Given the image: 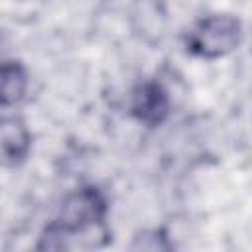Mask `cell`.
<instances>
[{
    "instance_id": "obj_1",
    "label": "cell",
    "mask_w": 252,
    "mask_h": 252,
    "mask_svg": "<svg viewBox=\"0 0 252 252\" xmlns=\"http://www.w3.org/2000/svg\"><path fill=\"white\" fill-rule=\"evenodd\" d=\"M108 197L94 185L85 183L69 191L55 215L39 232L37 250H93L112 240L108 228Z\"/></svg>"
},
{
    "instance_id": "obj_2",
    "label": "cell",
    "mask_w": 252,
    "mask_h": 252,
    "mask_svg": "<svg viewBox=\"0 0 252 252\" xmlns=\"http://www.w3.org/2000/svg\"><path fill=\"white\" fill-rule=\"evenodd\" d=\"M244 37V26L238 16L228 12H211L195 20L183 33L181 43L187 55L215 61L236 51Z\"/></svg>"
},
{
    "instance_id": "obj_3",
    "label": "cell",
    "mask_w": 252,
    "mask_h": 252,
    "mask_svg": "<svg viewBox=\"0 0 252 252\" xmlns=\"http://www.w3.org/2000/svg\"><path fill=\"white\" fill-rule=\"evenodd\" d=\"M128 114L144 128H159L171 114L169 91L156 79L136 83L128 94Z\"/></svg>"
},
{
    "instance_id": "obj_4",
    "label": "cell",
    "mask_w": 252,
    "mask_h": 252,
    "mask_svg": "<svg viewBox=\"0 0 252 252\" xmlns=\"http://www.w3.org/2000/svg\"><path fill=\"white\" fill-rule=\"evenodd\" d=\"M0 144H2V161L6 167H20L32 154L33 136L28 122L20 114H8L4 110L0 122Z\"/></svg>"
},
{
    "instance_id": "obj_5",
    "label": "cell",
    "mask_w": 252,
    "mask_h": 252,
    "mask_svg": "<svg viewBox=\"0 0 252 252\" xmlns=\"http://www.w3.org/2000/svg\"><path fill=\"white\" fill-rule=\"evenodd\" d=\"M30 73L20 59H4L0 71V106L2 110L16 108L28 96Z\"/></svg>"
},
{
    "instance_id": "obj_6",
    "label": "cell",
    "mask_w": 252,
    "mask_h": 252,
    "mask_svg": "<svg viewBox=\"0 0 252 252\" xmlns=\"http://www.w3.org/2000/svg\"><path fill=\"white\" fill-rule=\"evenodd\" d=\"M173 242L163 230H144L134 236L132 240V250H171Z\"/></svg>"
}]
</instances>
